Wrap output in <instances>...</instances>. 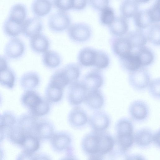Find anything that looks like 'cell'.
<instances>
[{
    "label": "cell",
    "instance_id": "1",
    "mask_svg": "<svg viewBox=\"0 0 160 160\" xmlns=\"http://www.w3.org/2000/svg\"><path fill=\"white\" fill-rule=\"evenodd\" d=\"M115 128L118 144L120 149L126 152L134 142L133 124L129 119L123 118L117 122Z\"/></svg>",
    "mask_w": 160,
    "mask_h": 160
},
{
    "label": "cell",
    "instance_id": "2",
    "mask_svg": "<svg viewBox=\"0 0 160 160\" xmlns=\"http://www.w3.org/2000/svg\"><path fill=\"white\" fill-rule=\"evenodd\" d=\"M69 38L72 41L78 43L85 42L90 38L92 34L91 27L84 22L75 23L71 24L68 29Z\"/></svg>",
    "mask_w": 160,
    "mask_h": 160
},
{
    "label": "cell",
    "instance_id": "3",
    "mask_svg": "<svg viewBox=\"0 0 160 160\" xmlns=\"http://www.w3.org/2000/svg\"><path fill=\"white\" fill-rule=\"evenodd\" d=\"M102 146L101 132L93 131L87 134L83 138L82 143L84 152L92 156L100 155Z\"/></svg>",
    "mask_w": 160,
    "mask_h": 160
},
{
    "label": "cell",
    "instance_id": "4",
    "mask_svg": "<svg viewBox=\"0 0 160 160\" xmlns=\"http://www.w3.org/2000/svg\"><path fill=\"white\" fill-rule=\"evenodd\" d=\"M150 79L149 72L143 67L130 72L128 76L130 85L138 91H143L146 89L150 82Z\"/></svg>",
    "mask_w": 160,
    "mask_h": 160
},
{
    "label": "cell",
    "instance_id": "5",
    "mask_svg": "<svg viewBox=\"0 0 160 160\" xmlns=\"http://www.w3.org/2000/svg\"><path fill=\"white\" fill-rule=\"evenodd\" d=\"M71 24L70 15L66 12L58 11L51 14L48 21L49 28L56 32L64 31L68 28Z\"/></svg>",
    "mask_w": 160,
    "mask_h": 160
},
{
    "label": "cell",
    "instance_id": "6",
    "mask_svg": "<svg viewBox=\"0 0 160 160\" xmlns=\"http://www.w3.org/2000/svg\"><path fill=\"white\" fill-rule=\"evenodd\" d=\"M128 112L133 120L137 122H142L146 120L149 116V108L145 102L137 100L130 104Z\"/></svg>",
    "mask_w": 160,
    "mask_h": 160
},
{
    "label": "cell",
    "instance_id": "7",
    "mask_svg": "<svg viewBox=\"0 0 160 160\" xmlns=\"http://www.w3.org/2000/svg\"><path fill=\"white\" fill-rule=\"evenodd\" d=\"M87 91L82 82L78 80L70 85L68 100L71 105L78 106L83 102Z\"/></svg>",
    "mask_w": 160,
    "mask_h": 160
},
{
    "label": "cell",
    "instance_id": "8",
    "mask_svg": "<svg viewBox=\"0 0 160 160\" xmlns=\"http://www.w3.org/2000/svg\"><path fill=\"white\" fill-rule=\"evenodd\" d=\"M88 122L93 131L101 132L104 131L109 127L110 119L109 116L106 112L97 110L91 115Z\"/></svg>",
    "mask_w": 160,
    "mask_h": 160
},
{
    "label": "cell",
    "instance_id": "9",
    "mask_svg": "<svg viewBox=\"0 0 160 160\" xmlns=\"http://www.w3.org/2000/svg\"><path fill=\"white\" fill-rule=\"evenodd\" d=\"M82 82L87 91L98 89L104 84V77L100 70L95 69L87 73Z\"/></svg>",
    "mask_w": 160,
    "mask_h": 160
},
{
    "label": "cell",
    "instance_id": "10",
    "mask_svg": "<svg viewBox=\"0 0 160 160\" xmlns=\"http://www.w3.org/2000/svg\"><path fill=\"white\" fill-rule=\"evenodd\" d=\"M99 50L90 47L81 49L77 55L79 65L84 67H95L98 57Z\"/></svg>",
    "mask_w": 160,
    "mask_h": 160
},
{
    "label": "cell",
    "instance_id": "11",
    "mask_svg": "<svg viewBox=\"0 0 160 160\" xmlns=\"http://www.w3.org/2000/svg\"><path fill=\"white\" fill-rule=\"evenodd\" d=\"M25 45L23 41L17 37L12 38L6 43L4 53L7 57L11 59L20 58L24 53Z\"/></svg>",
    "mask_w": 160,
    "mask_h": 160
},
{
    "label": "cell",
    "instance_id": "12",
    "mask_svg": "<svg viewBox=\"0 0 160 160\" xmlns=\"http://www.w3.org/2000/svg\"><path fill=\"white\" fill-rule=\"evenodd\" d=\"M43 24L41 19L37 17L26 19L23 23L22 33L25 37L30 38L41 33Z\"/></svg>",
    "mask_w": 160,
    "mask_h": 160
},
{
    "label": "cell",
    "instance_id": "13",
    "mask_svg": "<svg viewBox=\"0 0 160 160\" xmlns=\"http://www.w3.org/2000/svg\"><path fill=\"white\" fill-rule=\"evenodd\" d=\"M38 118L28 113L20 116L17 120L16 125L26 135H33Z\"/></svg>",
    "mask_w": 160,
    "mask_h": 160
},
{
    "label": "cell",
    "instance_id": "14",
    "mask_svg": "<svg viewBox=\"0 0 160 160\" xmlns=\"http://www.w3.org/2000/svg\"><path fill=\"white\" fill-rule=\"evenodd\" d=\"M111 44L113 53L119 58L132 52V48L125 37L114 36L111 40Z\"/></svg>",
    "mask_w": 160,
    "mask_h": 160
},
{
    "label": "cell",
    "instance_id": "15",
    "mask_svg": "<svg viewBox=\"0 0 160 160\" xmlns=\"http://www.w3.org/2000/svg\"><path fill=\"white\" fill-rule=\"evenodd\" d=\"M53 123L48 119L38 120L35 129L34 135L40 139H50L54 134Z\"/></svg>",
    "mask_w": 160,
    "mask_h": 160
},
{
    "label": "cell",
    "instance_id": "16",
    "mask_svg": "<svg viewBox=\"0 0 160 160\" xmlns=\"http://www.w3.org/2000/svg\"><path fill=\"white\" fill-rule=\"evenodd\" d=\"M68 119L69 124L75 128L84 126L88 121L86 112L83 108L78 106L71 109L68 114Z\"/></svg>",
    "mask_w": 160,
    "mask_h": 160
},
{
    "label": "cell",
    "instance_id": "17",
    "mask_svg": "<svg viewBox=\"0 0 160 160\" xmlns=\"http://www.w3.org/2000/svg\"><path fill=\"white\" fill-rule=\"evenodd\" d=\"M83 102L90 108L97 111L103 106L104 98L99 89L89 91L87 92Z\"/></svg>",
    "mask_w": 160,
    "mask_h": 160
},
{
    "label": "cell",
    "instance_id": "18",
    "mask_svg": "<svg viewBox=\"0 0 160 160\" xmlns=\"http://www.w3.org/2000/svg\"><path fill=\"white\" fill-rule=\"evenodd\" d=\"M50 139L52 148L58 152L68 149L71 141L70 135L65 132L54 133Z\"/></svg>",
    "mask_w": 160,
    "mask_h": 160
},
{
    "label": "cell",
    "instance_id": "19",
    "mask_svg": "<svg viewBox=\"0 0 160 160\" xmlns=\"http://www.w3.org/2000/svg\"><path fill=\"white\" fill-rule=\"evenodd\" d=\"M50 45V42L48 38L41 33L30 38V48L36 53H43L48 50Z\"/></svg>",
    "mask_w": 160,
    "mask_h": 160
},
{
    "label": "cell",
    "instance_id": "20",
    "mask_svg": "<svg viewBox=\"0 0 160 160\" xmlns=\"http://www.w3.org/2000/svg\"><path fill=\"white\" fill-rule=\"evenodd\" d=\"M125 38L132 48L138 49L145 46L147 41V36L142 29H138L129 32Z\"/></svg>",
    "mask_w": 160,
    "mask_h": 160
},
{
    "label": "cell",
    "instance_id": "21",
    "mask_svg": "<svg viewBox=\"0 0 160 160\" xmlns=\"http://www.w3.org/2000/svg\"><path fill=\"white\" fill-rule=\"evenodd\" d=\"M119 60L122 68L129 72L142 67L136 52H132L127 55L120 58Z\"/></svg>",
    "mask_w": 160,
    "mask_h": 160
},
{
    "label": "cell",
    "instance_id": "22",
    "mask_svg": "<svg viewBox=\"0 0 160 160\" xmlns=\"http://www.w3.org/2000/svg\"><path fill=\"white\" fill-rule=\"evenodd\" d=\"M111 33L116 37H122L128 32L129 26L126 18L122 17H115L109 26Z\"/></svg>",
    "mask_w": 160,
    "mask_h": 160
},
{
    "label": "cell",
    "instance_id": "23",
    "mask_svg": "<svg viewBox=\"0 0 160 160\" xmlns=\"http://www.w3.org/2000/svg\"><path fill=\"white\" fill-rule=\"evenodd\" d=\"M52 1L35 0L32 4V10L36 17L40 18L49 14L52 10Z\"/></svg>",
    "mask_w": 160,
    "mask_h": 160
},
{
    "label": "cell",
    "instance_id": "24",
    "mask_svg": "<svg viewBox=\"0 0 160 160\" xmlns=\"http://www.w3.org/2000/svg\"><path fill=\"white\" fill-rule=\"evenodd\" d=\"M42 98L36 91L33 90H26L21 97V101L29 112L37 106Z\"/></svg>",
    "mask_w": 160,
    "mask_h": 160
},
{
    "label": "cell",
    "instance_id": "25",
    "mask_svg": "<svg viewBox=\"0 0 160 160\" xmlns=\"http://www.w3.org/2000/svg\"><path fill=\"white\" fill-rule=\"evenodd\" d=\"M40 82L39 75L34 72H30L24 74L20 79L22 87L26 90H33L38 86Z\"/></svg>",
    "mask_w": 160,
    "mask_h": 160
},
{
    "label": "cell",
    "instance_id": "26",
    "mask_svg": "<svg viewBox=\"0 0 160 160\" xmlns=\"http://www.w3.org/2000/svg\"><path fill=\"white\" fill-rule=\"evenodd\" d=\"M42 61L46 67L53 69L57 68L60 65L62 58L60 55L56 52L48 50L43 53Z\"/></svg>",
    "mask_w": 160,
    "mask_h": 160
},
{
    "label": "cell",
    "instance_id": "27",
    "mask_svg": "<svg viewBox=\"0 0 160 160\" xmlns=\"http://www.w3.org/2000/svg\"><path fill=\"white\" fill-rule=\"evenodd\" d=\"M23 24L8 17L3 23V30L8 36L12 38L16 37L22 33Z\"/></svg>",
    "mask_w": 160,
    "mask_h": 160
},
{
    "label": "cell",
    "instance_id": "28",
    "mask_svg": "<svg viewBox=\"0 0 160 160\" xmlns=\"http://www.w3.org/2000/svg\"><path fill=\"white\" fill-rule=\"evenodd\" d=\"M153 133L148 128H144L137 131L134 135V142L141 147H145L152 142Z\"/></svg>",
    "mask_w": 160,
    "mask_h": 160
},
{
    "label": "cell",
    "instance_id": "29",
    "mask_svg": "<svg viewBox=\"0 0 160 160\" xmlns=\"http://www.w3.org/2000/svg\"><path fill=\"white\" fill-rule=\"evenodd\" d=\"M27 12V8L24 4L17 3L11 8L8 17L18 22L23 23L26 19Z\"/></svg>",
    "mask_w": 160,
    "mask_h": 160
},
{
    "label": "cell",
    "instance_id": "30",
    "mask_svg": "<svg viewBox=\"0 0 160 160\" xmlns=\"http://www.w3.org/2000/svg\"><path fill=\"white\" fill-rule=\"evenodd\" d=\"M63 89L49 82L45 91V98L50 103H57L62 98Z\"/></svg>",
    "mask_w": 160,
    "mask_h": 160
},
{
    "label": "cell",
    "instance_id": "31",
    "mask_svg": "<svg viewBox=\"0 0 160 160\" xmlns=\"http://www.w3.org/2000/svg\"><path fill=\"white\" fill-rule=\"evenodd\" d=\"M69 85L78 80L81 74L78 64L75 63H68L62 68Z\"/></svg>",
    "mask_w": 160,
    "mask_h": 160
},
{
    "label": "cell",
    "instance_id": "32",
    "mask_svg": "<svg viewBox=\"0 0 160 160\" xmlns=\"http://www.w3.org/2000/svg\"><path fill=\"white\" fill-rule=\"evenodd\" d=\"M134 22L138 29H143L153 23L148 9L138 11L134 16Z\"/></svg>",
    "mask_w": 160,
    "mask_h": 160
},
{
    "label": "cell",
    "instance_id": "33",
    "mask_svg": "<svg viewBox=\"0 0 160 160\" xmlns=\"http://www.w3.org/2000/svg\"><path fill=\"white\" fill-rule=\"evenodd\" d=\"M138 5L135 0L122 1L120 6L122 16L126 19L134 17L138 11Z\"/></svg>",
    "mask_w": 160,
    "mask_h": 160
},
{
    "label": "cell",
    "instance_id": "34",
    "mask_svg": "<svg viewBox=\"0 0 160 160\" xmlns=\"http://www.w3.org/2000/svg\"><path fill=\"white\" fill-rule=\"evenodd\" d=\"M15 81V73L9 67L0 71V85L12 89L14 86Z\"/></svg>",
    "mask_w": 160,
    "mask_h": 160
},
{
    "label": "cell",
    "instance_id": "35",
    "mask_svg": "<svg viewBox=\"0 0 160 160\" xmlns=\"http://www.w3.org/2000/svg\"><path fill=\"white\" fill-rule=\"evenodd\" d=\"M7 136L11 142L21 146L25 139L26 135L16 124L8 129Z\"/></svg>",
    "mask_w": 160,
    "mask_h": 160
},
{
    "label": "cell",
    "instance_id": "36",
    "mask_svg": "<svg viewBox=\"0 0 160 160\" xmlns=\"http://www.w3.org/2000/svg\"><path fill=\"white\" fill-rule=\"evenodd\" d=\"M139 59L141 67L148 66L153 62L154 57L152 51L144 46L138 49L136 52Z\"/></svg>",
    "mask_w": 160,
    "mask_h": 160
},
{
    "label": "cell",
    "instance_id": "37",
    "mask_svg": "<svg viewBox=\"0 0 160 160\" xmlns=\"http://www.w3.org/2000/svg\"><path fill=\"white\" fill-rule=\"evenodd\" d=\"M40 147V140L33 135H26L24 141L21 146L23 151L34 153L39 149Z\"/></svg>",
    "mask_w": 160,
    "mask_h": 160
},
{
    "label": "cell",
    "instance_id": "38",
    "mask_svg": "<svg viewBox=\"0 0 160 160\" xmlns=\"http://www.w3.org/2000/svg\"><path fill=\"white\" fill-rule=\"evenodd\" d=\"M50 108V102L45 98H42L37 106L29 112V113L38 118L48 114Z\"/></svg>",
    "mask_w": 160,
    "mask_h": 160
},
{
    "label": "cell",
    "instance_id": "39",
    "mask_svg": "<svg viewBox=\"0 0 160 160\" xmlns=\"http://www.w3.org/2000/svg\"><path fill=\"white\" fill-rule=\"evenodd\" d=\"M17 121L15 115L11 112L6 111L0 115V124L4 129L15 125Z\"/></svg>",
    "mask_w": 160,
    "mask_h": 160
},
{
    "label": "cell",
    "instance_id": "40",
    "mask_svg": "<svg viewBox=\"0 0 160 160\" xmlns=\"http://www.w3.org/2000/svg\"><path fill=\"white\" fill-rule=\"evenodd\" d=\"M160 30L159 24H153L149 28L147 35V39L155 45H160Z\"/></svg>",
    "mask_w": 160,
    "mask_h": 160
},
{
    "label": "cell",
    "instance_id": "41",
    "mask_svg": "<svg viewBox=\"0 0 160 160\" xmlns=\"http://www.w3.org/2000/svg\"><path fill=\"white\" fill-rule=\"evenodd\" d=\"M115 17L113 9L108 6L101 11L100 20L101 23L108 26L112 22Z\"/></svg>",
    "mask_w": 160,
    "mask_h": 160
},
{
    "label": "cell",
    "instance_id": "42",
    "mask_svg": "<svg viewBox=\"0 0 160 160\" xmlns=\"http://www.w3.org/2000/svg\"><path fill=\"white\" fill-rule=\"evenodd\" d=\"M159 78L151 81L148 87L150 95L154 98H160V82Z\"/></svg>",
    "mask_w": 160,
    "mask_h": 160
},
{
    "label": "cell",
    "instance_id": "43",
    "mask_svg": "<svg viewBox=\"0 0 160 160\" xmlns=\"http://www.w3.org/2000/svg\"><path fill=\"white\" fill-rule=\"evenodd\" d=\"M53 6L58 11L66 12L72 9L73 0L52 1Z\"/></svg>",
    "mask_w": 160,
    "mask_h": 160
},
{
    "label": "cell",
    "instance_id": "44",
    "mask_svg": "<svg viewBox=\"0 0 160 160\" xmlns=\"http://www.w3.org/2000/svg\"><path fill=\"white\" fill-rule=\"evenodd\" d=\"M159 2V0L156 1L148 9L153 22H158L160 21Z\"/></svg>",
    "mask_w": 160,
    "mask_h": 160
},
{
    "label": "cell",
    "instance_id": "45",
    "mask_svg": "<svg viewBox=\"0 0 160 160\" xmlns=\"http://www.w3.org/2000/svg\"><path fill=\"white\" fill-rule=\"evenodd\" d=\"M89 3L95 10L101 11L109 6V1L105 0H90Z\"/></svg>",
    "mask_w": 160,
    "mask_h": 160
},
{
    "label": "cell",
    "instance_id": "46",
    "mask_svg": "<svg viewBox=\"0 0 160 160\" xmlns=\"http://www.w3.org/2000/svg\"><path fill=\"white\" fill-rule=\"evenodd\" d=\"M111 155L110 160H128L129 157L125 151L121 149L113 152Z\"/></svg>",
    "mask_w": 160,
    "mask_h": 160
},
{
    "label": "cell",
    "instance_id": "47",
    "mask_svg": "<svg viewBox=\"0 0 160 160\" xmlns=\"http://www.w3.org/2000/svg\"><path fill=\"white\" fill-rule=\"evenodd\" d=\"M36 155L22 151L17 156L16 160H35Z\"/></svg>",
    "mask_w": 160,
    "mask_h": 160
},
{
    "label": "cell",
    "instance_id": "48",
    "mask_svg": "<svg viewBox=\"0 0 160 160\" xmlns=\"http://www.w3.org/2000/svg\"><path fill=\"white\" fill-rule=\"evenodd\" d=\"M87 3V1L86 0H73L72 9L82 10L86 8Z\"/></svg>",
    "mask_w": 160,
    "mask_h": 160
},
{
    "label": "cell",
    "instance_id": "49",
    "mask_svg": "<svg viewBox=\"0 0 160 160\" xmlns=\"http://www.w3.org/2000/svg\"><path fill=\"white\" fill-rule=\"evenodd\" d=\"M7 59L5 57L0 55V71L8 67Z\"/></svg>",
    "mask_w": 160,
    "mask_h": 160
},
{
    "label": "cell",
    "instance_id": "50",
    "mask_svg": "<svg viewBox=\"0 0 160 160\" xmlns=\"http://www.w3.org/2000/svg\"><path fill=\"white\" fill-rule=\"evenodd\" d=\"M160 131H157L153 134L152 138V142L155 144L159 147Z\"/></svg>",
    "mask_w": 160,
    "mask_h": 160
},
{
    "label": "cell",
    "instance_id": "51",
    "mask_svg": "<svg viewBox=\"0 0 160 160\" xmlns=\"http://www.w3.org/2000/svg\"><path fill=\"white\" fill-rule=\"evenodd\" d=\"M128 160H145L142 156L135 155L129 157Z\"/></svg>",
    "mask_w": 160,
    "mask_h": 160
},
{
    "label": "cell",
    "instance_id": "52",
    "mask_svg": "<svg viewBox=\"0 0 160 160\" xmlns=\"http://www.w3.org/2000/svg\"><path fill=\"white\" fill-rule=\"evenodd\" d=\"M35 160H51V159L48 156L41 154L36 155Z\"/></svg>",
    "mask_w": 160,
    "mask_h": 160
},
{
    "label": "cell",
    "instance_id": "53",
    "mask_svg": "<svg viewBox=\"0 0 160 160\" xmlns=\"http://www.w3.org/2000/svg\"><path fill=\"white\" fill-rule=\"evenodd\" d=\"M4 136V129L0 124V143L3 140Z\"/></svg>",
    "mask_w": 160,
    "mask_h": 160
},
{
    "label": "cell",
    "instance_id": "54",
    "mask_svg": "<svg viewBox=\"0 0 160 160\" xmlns=\"http://www.w3.org/2000/svg\"><path fill=\"white\" fill-rule=\"evenodd\" d=\"M4 156V152L2 148L0 146V160H3Z\"/></svg>",
    "mask_w": 160,
    "mask_h": 160
},
{
    "label": "cell",
    "instance_id": "55",
    "mask_svg": "<svg viewBox=\"0 0 160 160\" xmlns=\"http://www.w3.org/2000/svg\"><path fill=\"white\" fill-rule=\"evenodd\" d=\"M88 160H102L98 156H92L89 158Z\"/></svg>",
    "mask_w": 160,
    "mask_h": 160
},
{
    "label": "cell",
    "instance_id": "56",
    "mask_svg": "<svg viewBox=\"0 0 160 160\" xmlns=\"http://www.w3.org/2000/svg\"><path fill=\"white\" fill-rule=\"evenodd\" d=\"M61 160H76L75 158H74L72 157H71L70 156H67L66 157H64Z\"/></svg>",
    "mask_w": 160,
    "mask_h": 160
},
{
    "label": "cell",
    "instance_id": "57",
    "mask_svg": "<svg viewBox=\"0 0 160 160\" xmlns=\"http://www.w3.org/2000/svg\"><path fill=\"white\" fill-rule=\"evenodd\" d=\"M0 102H1V98H0Z\"/></svg>",
    "mask_w": 160,
    "mask_h": 160
}]
</instances>
